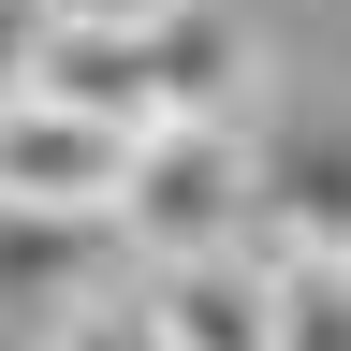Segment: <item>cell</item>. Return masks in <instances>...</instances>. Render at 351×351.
Returning a JSON list of instances; mask_svg holds the SVG:
<instances>
[{"mask_svg":"<svg viewBox=\"0 0 351 351\" xmlns=\"http://www.w3.org/2000/svg\"><path fill=\"white\" fill-rule=\"evenodd\" d=\"M59 29V0H0V103H29V59Z\"/></svg>","mask_w":351,"mask_h":351,"instance_id":"ba28073f","label":"cell"},{"mask_svg":"<svg viewBox=\"0 0 351 351\" xmlns=\"http://www.w3.org/2000/svg\"><path fill=\"white\" fill-rule=\"evenodd\" d=\"M132 44H147V132H234L263 88L249 0H132Z\"/></svg>","mask_w":351,"mask_h":351,"instance_id":"7a4b0ae2","label":"cell"},{"mask_svg":"<svg viewBox=\"0 0 351 351\" xmlns=\"http://www.w3.org/2000/svg\"><path fill=\"white\" fill-rule=\"evenodd\" d=\"M117 176H132V132L59 117V103H0V205H29V219H117Z\"/></svg>","mask_w":351,"mask_h":351,"instance_id":"8992f818","label":"cell"},{"mask_svg":"<svg viewBox=\"0 0 351 351\" xmlns=\"http://www.w3.org/2000/svg\"><path fill=\"white\" fill-rule=\"evenodd\" d=\"M132 337L147 351H278V263L263 249H205L132 278Z\"/></svg>","mask_w":351,"mask_h":351,"instance_id":"5b68a950","label":"cell"},{"mask_svg":"<svg viewBox=\"0 0 351 351\" xmlns=\"http://www.w3.org/2000/svg\"><path fill=\"white\" fill-rule=\"evenodd\" d=\"M249 249L263 263H351V103L249 147Z\"/></svg>","mask_w":351,"mask_h":351,"instance_id":"3957f363","label":"cell"},{"mask_svg":"<svg viewBox=\"0 0 351 351\" xmlns=\"http://www.w3.org/2000/svg\"><path fill=\"white\" fill-rule=\"evenodd\" d=\"M117 249H132V278L205 263V249H249V132H132Z\"/></svg>","mask_w":351,"mask_h":351,"instance_id":"6da1fadb","label":"cell"},{"mask_svg":"<svg viewBox=\"0 0 351 351\" xmlns=\"http://www.w3.org/2000/svg\"><path fill=\"white\" fill-rule=\"evenodd\" d=\"M117 278H132L117 219H29V205H0V322H15V351L88 322V307H117Z\"/></svg>","mask_w":351,"mask_h":351,"instance_id":"277c9868","label":"cell"},{"mask_svg":"<svg viewBox=\"0 0 351 351\" xmlns=\"http://www.w3.org/2000/svg\"><path fill=\"white\" fill-rule=\"evenodd\" d=\"M29 103L103 117V132H147V44H132V0H59V29H44V59H29Z\"/></svg>","mask_w":351,"mask_h":351,"instance_id":"52a82bcc","label":"cell"},{"mask_svg":"<svg viewBox=\"0 0 351 351\" xmlns=\"http://www.w3.org/2000/svg\"><path fill=\"white\" fill-rule=\"evenodd\" d=\"M29 351H147V337H132V307H88V322H59V337H29Z\"/></svg>","mask_w":351,"mask_h":351,"instance_id":"9c48e42d","label":"cell"}]
</instances>
